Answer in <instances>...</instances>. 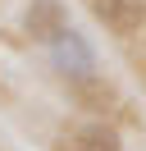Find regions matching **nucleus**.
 <instances>
[{
  "label": "nucleus",
  "mask_w": 146,
  "mask_h": 151,
  "mask_svg": "<svg viewBox=\"0 0 146 151\" xmlns=\"http://www.w3.org/2000/svg\"><path fill=\"white\" fill-rule=\"evenodd\" d=\"M46 50H50L55 73H59V78H69L73 87H96V83H100V60H96V46H91L82 32L64 28V32H59V37H55Z\"/></svg>",
  "instance_id": "1"
},
{
  "label": "nucleus",
  "mask_w": 146,
  "mask_h": 151,
  "mask_svg": "<svg viewBox=\"0 0 146 151\" xmlns=\"http://www.w3.org/2000/svg\"><path fill=\"white\" fill-rule=\"evenodd\" d=\"M91 19L114 37H132L146 23V0H87Z\"/></svg>",
  "instance_id": "2"
},
{
  "label": "nucleus",
  "mask_w": 146,
  "mask_h": 151,
  "mask_svg": "<svg viewBox=\"0 0 146 151\" xmlns=\"http://www.w3.org/2000/svg\"><path fill=\"white\" fill-rule=\"evenodd\" d=\"M64 28H69V14H64L59 0H32V5L23 9V32L32 41H41V46H50Z\"/></svg>",
  "instance_id": "3"
},
{
  "label": "nucleus",
  "mask_w": 146,
  "mask_h": 151,
  "mask_svg": "<svg viewBox=\"0 0 146 151\" xmlns=\"http://www.w3.org/2000/svg\"><path fill=\"white\" fill-rule=\"evenodd\" d=\"M73 151H123V142L110 124H87L73 133Z\"/></svg>",
  "instance_id": "4"
}]
</instances>
